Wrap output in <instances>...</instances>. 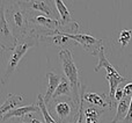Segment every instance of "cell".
Here are the masks:
<instances>
[{
	"mask_svg": "<svg viewBox=\"0 0 132 123\" xmlns=\"http://www.w3.org/2000/svg\"><path fill=\"white\" fill-rule=\"evenodd\" d=\"M80 105L72 96H58L52 98L49 112L57 123H77Z\"/></svg>",
	"mask_w": 132,
	"mask_h": 123,
	"instance_id": "1",
	"label": "cell"
},
{
	"mask_svg": "<svg viewBox=\"0 0 132 123\" xmlns=\"http://www.w3.org/2000/svg\"><path fill=\"white\" fill-rule=\"evenodd\" d=\"M5 14L16 40L27 34L29 28V19L22 1L5 2Z\"/></svg>",
	"mask_w": 132,
	"mask_h": 123,
	"instance_id": "2",
	"label": "cell"
},
{
	"mask_svg": "<svg viewBox=\"0 0 132 123\" xmlns=\"http://www.w3.org/2000/svg\"><path fill=\"white\" fill-rule=\"evenodd\" d=\"M39 40L37 37L32 36L30 34H26L18 40V43H16L15 48L11 51V56H9L7 64L5 66L4 71L1 73V82L2 84H6L7 80L11 78V75L13 74V72L16 70L20 60L22 59V57L27 53V51L29 50L32 47H36L38 44Z\"/></svg>",
	"mask_w": 132,
	"mask_h": 123,
	"instance_id": "3",
	"label": "cell"
},
{
	"mask_svg": "<svg viewBox=\"0 0 132 123\" xmlns=\"http://www.w3.org/2000/svg\"><path fill=\"white\" fill-rule=\"evenodd\" d=\"M59 59L62 62L63 72L65 77L68 79L72 87L73 99L75 102L81 103V86L82 85L79 82V70L73 59L72 52L70 49H62L59 51Z\"/></svg>",
	"mask_w": 132,
	"mask_h": 123,
	"instance_id": "4",
	"label": "cell"
},
{
	"mask_svg": "<svg viewBox=\"0 0 132 123\" xmlns=\"http://www.w3.org/2000/svg\"><path fill=\"white\" fill-rule=\"evenodd\" d=\"M18 40L15 39L5 14V1H0V49L1 51H12L15 48Z\"/></svg>",
	"mask_w": 132,
	"mask_h": 123,
	"instance_id": "5",
	"label": "cell"
},
{
	"mask_svg": "<svg viewBox=\"0 0 132 123\" xmlns=\"http://www.w3.org/2000/svg\"><path fill=\"white\" fill-rule=\"evenodd\" d=\"M58 34L65 35L67 39L74 41V43L80 44L85 49V51H87L88 53H90L93 56H97L101 48H103L102 40H97L95 37L90 36V35L79 34V33L78 34H65V33H59V30H58Z\"/></svg>",
	"mask_w": 132,
	"mask_h": 123,
	"instance_id": "6",
	"label": "cell"
},
{
	"mask_svg": "<svg viewBox=\"0 0 132 123\" xmlns=\"http://www.w3.org/2000/svg\"><path fill=\"white\" fill-rule=\"evenodd\" d=\"M22 5L32 12H38L52 19L56 18V2L55 1H45V0H32V1H22ZM58 20V19H57Z\"/></svg>",
	"mask_w": 132,
	"mask_h": 123,
	"instance_id": "7",
	"label": "cell"
},
{
	"mask_svg": "<svg viewBox=\"0 0 132 123\" xmlns=\"http://www.w3.org/2000/svg\"><path fill=\"white\" fill-rule=\"evenodd\" d=\"M38 112H41L38 106H35V105L22 106V107L15 108L14 110L7 113L1 119V121H6V120H9V119H24L28 115L32 114V113H38Z\"/></svg>",
	"mask_w": 132,
	"mask_h": 123,
	"instance_id": "8",
	"label": "cell"
},
{
	"mask_svg": "<svg viewBox=\"0 0 132 123\" xmlns=\"http://www.w3.org/2000/svg\"><path fill=\"white\" fill-rule=\"evenodd\" d=\"M46 78H48V89H46V94L44 95V101H45L46 105H49L52 100L60 81H62V75L57 74L55 72H48Z\"/></svg>",
	"mask_w": 132,
	"mask_h": 123,
	"instance_id": "9",
	"label": "cell"
},
{
	"mask_svg": "<svg viewBox=\"0 0 132 123\" xmlns=\"http://www.w3.org/2000/svg\"><path fill=\"white\" fill-rule=\"evenodd\" d=\"M84 100L98 108H109L110 109V99L108 94H97V93H86L84 95Z\"/></svg>",
	"mask_w": 132,
	"mask_h": 123,
	"instance_id": "10",
	"label": "cell"
},
{
	"mask_svg": "<svg viewBox=\"0 0 132 123\" xmlns=\"http://www.w3.org/2000/svg\"><path fill=\"white\" fill-rule=\"evenodd\" d=\"M97 58H98V63L95 67V72H98L101 68H105L107 70V74L110 75V77H115V78H121L122 75L118 73V71L109 63V60L107 59L104 55V49L101 48V50L98 51V55H97Z\"/></svg>",
	"mask_w": 132,
	"mask_h": 123,
	"instance_id": "11",
	"label": "cell"
},
{
	"mask_svg": "<svg viewBox=\"0 0 132 123\" xmlns=\"http://www.w3.org/2000/svg\"><path fill=\"white\" fill-rule=\"evenodd\" d=\"M131 99H132V96H124L119 101L118 106H117V109H116V115L111 120V123H122L125 120L126 115H128L129 110H130Z\"/></svg>",
	"mask_w": 132,
	"mask_h": 123,
	"instance_id": "12",
	"label": "cell"
},
{
	"mask_svg": "<svg viewBox=\"0 0 132 123\" xmlns=\"http://www.w3.org/2000/svg\"><path fill=\"white\" fill-rule=\"evenodd\" d=\"M23 101V95H18V94H9L8 98L2 102V105L0 106V119L5 116L7 113L12 112L16 108V106L20 102Z\"/></svg>",
	"mask_w": 132,
	"mask_h": 123,
	"instance_id": "13",
	"label": "cell"
},
{
	"mask_svg": "<svg viewBox=\"0 0 132 123\" xmlns=\"http://www.w3.org/2000/svg\"><path fill=\"white\" fill-rule=\"evenodd\" d=\"M56 7H57V12L60 16V20H62V23H60V27L67 28L70 27L71 25L75 22V21L72 20L71 18V13L68 12L67 7L65 6V4L62 1V0H56Z\"/></svg>",
	"mask_w": 132,
	"mask_h": 123,
	"instance_id": "14",
	"label": "cell"
},
{
	"mask_svg": "<svg viewBox=\"0 0 132 123\" xmlns=\"http://www.w3.org/2000/svg\"><path fill=\"white\" fill-rule=\"evenodd\" d=\"M85 119L86 123H98L101 116L103 114V109L98 107H93V106H88L85 108Z\"/></svg>",
	"mask_w": 132,
	"mask_h": 123,
	"instance_id": "15",
	"label": "cell"
},
{
	"mask_svg": "<svg viewBox=\"0 0 132 123\" xmlns=\"http://www.w3.org/2000/svg\"><path fill=\"white\" fill-rule=\"evenodd\" d=\"M58 96H72L73 98L72 87H71L70 81H68V79L66 77H62V81H60L53 98H58Z\"/></svg>",
	"mask_w": 132,
	"mask_h": 123,
	"instance_id": "16",
	"label": "cell"
},
{
	"mask_svg": "<svg viewBox=\"0 0 132 123\" xmlns=\"http://www.w3.org/2000/svg\"><path fill=\"white\" fill-rule=\"evenodd\" d=\"M37 106L39 107L41 109V113L43 114V117H44V121L45 123H57L55 120L52 119V116L50 115V112H49V108L46 107V103L44 101V96L42 94H38L37 95Z\"/></svg>",
	"mask_w": 132,
	"mask_h": 123,
	"instance_id": "17",
	"label": "cell"
},
{
	"mask_svg": "<svg viewBox=\"0 0 132 123\" xmlns=\"http://www.w3.org/2000/svg\"><path fill=\"white\" fill-rule=\"evenodd\" d=\"M131 37H132V30H128V29H124L121 32L118 37V41L121 43V45L123 48H125L128 45V43L131 41Z\"/></svg>",
	"mask_w": 132,
	"mask_h": 123,
	"instance_id": "18",
	"label": "cell"
},
{
	"mask_svg": "<svg viewBox=\"0 0 132 123\" xmlns=\"http://www.w3.org/2000/svg\"><path fill=\"white\" fill-rule=\"evenodd\" d=\"M123 91H124V96H132V81H129L123 87Z\"/></svg>",
	"mask_w": 132,
	"mask_h": 123,
	"instance_id": "19",
	"label": "cell"
},
{
	"mask_svg": "<svg viewBox=\"0 0 132 123\" xmlns=\"http://www.w3.org/2000/svg\"><path fill=\"white\" fill-rule=\"evenodd\" d=\"M24 120H26V122H27V123H43L42 121H39V120H37V119H35V117H32L31 114L28 115V116H26Z\"/></svg>",
	"mask_w": 132,
	"mask_h": 123,
	"instance_id": "20",
	"label": "cell"
}]
</instances>
